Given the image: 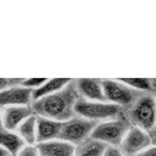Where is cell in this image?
Returning <instances> with one entry per match:
<instances>
[{"mask_svg": "<svg viewBox=\"0 0 156 156\" xmlns=\"http://www.w3.org/2000/svg\"><path fill=\"white\" fill-rule=\"evenodd\" d=\"M79 98L76 82L72 79L61 90L34 101L32 104V108L35 116L65 122L76 115L74 107Z\"/></svg>", "mask_w": 156, "mask_h": 156, "instance_id": "1", "label": "cell"}, {"mask_svg": "<svg viewBox=\"0 0 156 156\" xmlns=\"http://www.w3.org/2000/svg\"><path fill=\"white\" fill-rule=\"evenodd\" d=\"M123 115L133 127H138L147 133L156 124V96L154 93H144Z\"/></svg>", "mask_w": 156, "mask_h": 156, "instance_id": "2", "label": "cell"}, {"mask_svg": "<svg viewBox=\"0 0 156 156\" xmlns=\"http://www.w3.org/2000/svg\"><path fill=\"white\" fill-rule=\"evenodd\" d=\"M130 127V123L122 113L116 118L99 122L90 138L105 144L107 147H118Z\"/></svg>", "mask_w": 156, "mask_h": 156, "instance_id": "3", "label": "cell"}, {"mask_svg": "<svg viewBox=\"0 0 156 156\" xmlns=\"http://www.w3.org/2000/svg\"><path fill=\"white\" fill-rule=\"evenodd\" d=\"M76 115L93 122H104L116 118L123 113V108L107 101H89L79 98L74 107Z\"/></svg>", "mask_w": 156, "mask_h": 156, "instance_id": "4", "label": "cell"}, {"mask_svg": "<svg viewBox=\"0 0 156 156\" xmlns=\"http://www.w3.org/2000/svg\"><path fill=\"white\" fill-rule=\"evenodd\" d=\"M102 88L106 101L119 106L121 108H123V111L130 107L144 94L130 88L121 79L118 80L102 79Z\"/></svg>", "mask_w": 156, "mask_h": 156, "instance_id": "5", "label": "cell"}, {"mask_svg": "<svg viewBox=\"0 0 156 156\" xmlns=\"http://www.w3.org/2000/svg\"><path fill=\"white\" fill-rule=\"evenodd\" d=\"M96 124H98L96 122L74 115L72 118L62 122L61 134L58 139H62L77 146L91 136V133L96 127Z\"/></svg>", "mask_w": 156, "mask_h": 156, "instance_id": "6", "label": "cell"}, {"mask_svg": "<svg viewBox=\"0 0 156 156\" xmlns=\"http://www.w3.org/2000/svg\"><path fill=\"white\" fill-rule=\"evenodd\" d=\"M151 145H152V140L150 134L138 127L132 126L127 132L126 136L123 138L118 149L126 156H136L139 152H141L143 150H145Z\"/></svg>", "mask_w": 156, "mask_h": 156, "instance_id": "7", "label": "cell"}, {"mask_svg": "<svg viewBox=\"0 0 156 156\" xmlns=\"http://www.w3.org/2000/svg\"><path fill=\"white\" fill-rule=\"evenodd\" d=\"M33 90L23 87L22 84L0 91V107L9 106H32Z\"/></svg>", "mask_w": 156, "mask_h": 156, "instance_id": "8", "label": "cell"}, {"mask_svg": "<svg viewBox=\"0 0 156 156\" xmlns=\"http://www.w3.org/2000/svg\"><path fill=\"white\" fill-rule=\"evenodd\" d=\"M32 106H9L2 108V127L9 130H17V128L30 116H33Z\"/></svg>", "mask_w": 156, "mask_h": 156, "instance_id": "9", "label": "cell"}, {"mask_svg": "<svg viewBox=\"0 0 156 156\" xmlns=\"http://www.w3.org/2000/svg\"><path fill=\"white\" fill-rule=\"evenodd\" d=\"M74 82L79 96L82 99L89 101H106L102 88V79L80 78V79H74Z\"/></svg>", "mask_w": 156, "mask_h": 156, "instance_id": "10", "label": "cell"}, {"mask_svg": "<svg viewBox=\"0 0 156 156\" xmlns=\"http://www.w3.org/2000/svg\"><path fill=\"white\" fill-rule=\"evenodd\" d=\"M62 122L37 116V144L60 138Z\"/></svg>", "mask_w": 156, "mask_h": 156, "instance_id": "11", "label": "cell"}, {"mask_svg": "<svg viewBox=\"0 0 156 156\" xmlns=\"http://www.w3.org/2000/svg\"><path fill=\"white\" fill-rule=\"evenodd\" d=\"M41 156H74L76 146L62 139L37 144Z\"/></svg>", "mask_w": 156, "mask_h": 156, "instance_id": "12", "label": "cell"}, {"mask_svg": "<svg viewBox=\"0 0 156 156\" xmlns=\"http://www.w3.org/2000/svg\"><path fill=\"white\" fill-rule=\"evenodd\" d=\"M24 141L15 130H9L0 127V146L9 152L10 156H16L17 152L24 146Z\"/></svg>", "mask_w": 156, "mask_h": 156, "instance_id": "13", "label": "cell"}, {"mask_svg": "<svg viewBox=\"0 0 156 156\" xmlns=\"http://www.w3.org/2000/svg\"><path fill=\"white\" fill-rule=\"evenodd\" d=\"M71 80H72V78H56V79L46 80L41 87H39L38 89L33 90V102L39 100V99H41V98L49 96V95L61 90Z\"/></svg>", "mask_w": 156, "mask_h": 156, "instance_id": "14", "label": "cell"}, {"mask_svg": "<svg viewBox=\"0 0 156 156\" xmlns=\"http://www.w3.org/2000/svg\"><path fill=\"white\" fill-rule=\"evenodd\" d=\"M107 146L98 140L89 138L76 146L74 156H104Z\"/></svg>", "mask_w": 156, "mask_h": 156, "instance_id": "15", "label": "cell"}, {"mask_svg": "<svg viewBox=\"0 0 156 156\" xmlns=\"http://www.w3.org/2000/svg\"><path fill=\"white\" fill-rule=\"evenodd\" d=\"M22 138L24 144L34 145L37 144V116L33 115L27 118L16 130Z\"/></svg>", "mask_w": 156, "mask_h": 156, "instance_id": "16", "label": "cell"}, {"mask_svg": "<svg viewBox=\"0 0 156 156\" xmlns=\"http://www.w3.org/2000/svg\"><path fill=\"white\" fill-rule=\"evenodd\" d=\"M121 80L140 93H154V79H150V78H123Z\"/></svg>", "mask_w": 156, "mask_h": 156, "instance_id": "17", "label": "cell"}, {"mask_svg": "<svg viewBox=\"0 0 156 156\" xmlns=\"http://www.w3.org/2000/svg\"><path fill=\"white\" fill-rule=\"evenodd\" d=\"M16 156H41L40 155V151L38 149V145L34 144V145H29V144H26L18 152Z\"/></svg>", "mask_w": 156, "mask_h": 156, "instance_id": "18", "label": "cell"}, {"mask_svg": "<svg viewBox=\"0 0 156 156\" xmlns=\"http://www.w3.org/2000/svg\"><path fill=\"white\" fill-rule=\"evenodd\" d=\"M46 80L48 79H45V78H28V79H23L21 84L30 90H35L39 87H41Z\"/></svg>", "mask_w": 156, "mask_h": 156, "instance_id": "19", "label": "cell"}, {"mask_svg": "<svg viewBox=\"0 0 156 156\" xmlns=\"http://www.w3.org/2000/svg\"><path fill=\"white\" fill-rule=\"evenodd\" d=\"M23 78H0V91L21 84Z\"/></svg>", "mask_w": 156, "mask_h": 156, "instance_id": "20", "label": "cell"}, {"mask_svg": "<svg viewBox=\"0 0 156 156\" xmlns=\"http://www.w3.org/2000/svg\"><path fill=\"white\" fill-rule=\"evenodd\" d=\"M104 156H126L118 147H111L108 146L104 154Z\"/></svg>", "mask_w": 156, "mask_h": 156, "instance_id": "21", "label": "cell"}, {"mask_svg": "<svg viewBox=\"0 0 156 156\" xmlns=\"http://www.w3.org/2000/svg\"><path fill=\"white\" fill-rule=\"evenodd\" d=\"M136 156H156V145L152 144L151 146H149L145 150H143L141 152H139Z\"/></svg>", "mask_w": 156, "mask_h": 156, "instance_id": "22", "label": "cell"}, {"mask_svg": "<svg viewBox=\"0 0 156 156\" xmlns=\"http://www.w3.org/2000/svg\"><path fill=\"white\" fill-rule=\"evenodd\" d=\"M154 94H155V96H156V79L154 78ZM150 136H151V140H152V144H155L156 145V124H155V127L150 130Z\"/></svg>", "mask_w": 156, "mask_h": 156, "instance_id": "23", "label": "cell"}, {"mask_svg": "<svg viewBox=\"0 0 156 156\" xmlns=\"http://www.w3.org/2000/svg\"><path fill=\"white\" fill-rule=\"evenodd\" d=\"M0 156H10V155H9V152H7V151H5V150L0 146Z\"/></svg>", "mask_w": 156, "mask_h": 156, "instance_id": "24", "label": "cell"}, {"mask_svg": "<svg viewBox=\"0 0 156 156\" xmlns=\"http://www.w3.org/2000/svg\"><path fill=\"white\" fill-rule=\"evenodd\" d=\"M0 127H2V108L0 107Z\"/></svg>", "mask_w": 156, "mask_h": 156, "instance_id": "25", "label": "cell"}]
</instances>
